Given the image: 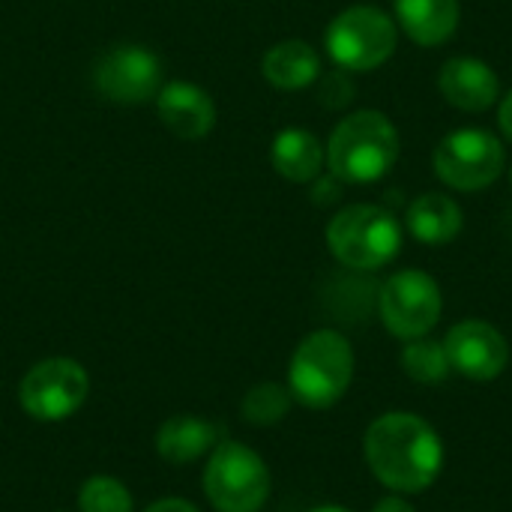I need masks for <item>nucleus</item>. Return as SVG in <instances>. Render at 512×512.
<instances>
[{
  "mask_svg": "<svg viewBox=\"0 0 512 512\" xmlns=\"http://www.w3.org/2000/svg\"><path fill=\"white\" fill-rule=\"evenodd\" d=\"M327 246L333 258L351 270H378L402 249V228L396 216L378 204H351L327 225Z\"/></svg>",
  "mask_w": 512,
  "mask_h": 512,
  "instance_id": "nucleus-4",
  "label": "nucleus"
},
{
  "mask_svg": "<svg viewBox=\"0 0 512 512\" xmlns=\"http://www.w3.org/2000/svg\"><path fill=\"white\" fill-rule=\"evenodd\" d=\"M399 27L423 48L447 42L459 27V0H393Z\"/></svg>",
  "mask_w": 512,
  "mask_h": 512,
  "instance_id": "nucleus-14",
  "label": "nucleus"
},
{
  "mask_svg": "<svg viewBox=\"0 0 512 512\" xmlns=\"http://www.w3.org/2000/svg\"><path fill=\"white\" fill-rule=\"evenodd\" d=\"M324 48L330 60L345 72L378 69L396 51V21L378 6H348L330 21Z\"/></svg>",
  "mask_w": 512,
  "mask_h": 512,
  "instance_id": "nucleus-5",
  "label": "nucleus"
},
{
  "mask_svg": "<svg viewBox=\"0 0 512 512\" xmlns=\"http://www.w3.org/2000/svg\"><path fill=\"white\" fill-rule=\"evenodd\" d=\"M270 162L279 177H285L291 183H309L324 168V147L309 129H297V126L282 129L273 138Z\"/></svg>",
  "mask_w": 512,
  "mask_h": 512,
  "instance_id": "nucleus-18",
  "label": "nucleus"
},
{
  "mask_svg": "<svg viewBox=\"0 0 512 512\" xmlns=\"http://www.w3.org/2000/svg\"><path fill=\"white\" fill-rule=\"evenodd\" d=\"M507 165L501 138L486 129L450 132L435 150V174L459 192H480L492 186Z\"/></svg>",
  "mask_w": 512,
  "mask_h": 512,
  "instance_id": "nucleus-8",
  "label": "nucleus"
},
{
  "mask_svg": "<svg viewBox=\"0 0 512 512\" xmlns=\"http://www.w3.org/2000/svg\"><path fill=\"white\" fill-rule=\"evenodd\" d=\"M291 399H294L291 390L282 387V384H273V381L258 384L243 399V417L252 426H276L288 414Z\"/></svg>",
  "mask_w": 512,
  "mask_h": 512,
  "instance_id": "nucleus-20",
  "label": "nucleus"
},
{
  "mask_svg": "<svg viewBox=\"0 0 512 512\" xmlns=\"http://www.w3.org/2000/svg\"><path fill=\"white\" fill-rule=\"evenodd\" d=\"M438 87H441V96L453 108L471 111V114L489 111L501 96V84H498L495 69L477 57H450L441 66Z\"/></svg>",
  "mask_w": 512,
  "mask_h": 512,
  "instance_id": "nucleus-13",
  "label": "nucleus"
},
{
  "mask_svg": "<svg viewBox=\"0 0 512 512\" xmlns=\"http://www.w3.org/2000/svg\"><path fill=\"white\" fill-rule=\"evenodd\" d=\"M219 435H222V429L216 423H210L204 417L180 414L159 426L156 450L171 465H189V462L201 459L204 453H213V447L222 444Z\"/></svg>",
  "mask_w": 512,
  "mask_h": 512,
  "instance_id": "nucleus-15",
  "label": "nucleus"
},
{
  "mask_svg": "<svg viewBox=\"0 0 512 512\" xmlns=\"http://www.w3.org/2000/svg\"><path fill=\"white\" fill-rule=\"evenodd\" d=\"M399 159V132L381 111L348 114L327 141V168L342 183H375Z\"/></svg>",
  "mask_w": 512,
  "mask_h": 512,
  "instance_id": "nucleus-2",
  "label": "nucleus"
},
{
  "mask_svg": "<svg viewBox=\"0 0 512 512\" xmlns=\"http://www.w3.org/2000/svg\"><path fill=\"white\" fill-rule=\"evenodd\" d=\"M93 84L108 102L141 105L162 90V63L144 45H114L96 60Z\"/></svg>",
  "mask_w": 512,
  "mask_h": 512,
  "instance_id": "nucleus-10",
  "label": "nucleus"
},
{
  "mask_svg": "<svg viewBox=\"0 0 512 512\" xmlns=\"http://www.w3.org/2000/svg\"><path fill=\"white\" fill-rule=\"evenodd\" d=\"M351 99H354V84H351V78H348L345 69L324 75V84H321V102H324V105L342 108V105H348Z\"/></svg>",
  "mask_w": 512,
  "mask_h": 512,
  "instance_id": "nucleus-22",
  "label": "nucleus"
},
{
  "mask_svg": "<svg viewBox=\"0 0 512 512\" xmlns=\"http://www.w3.org/2000/svg\"><path fill=\"white\" fill-rule=\"evenodd\" d=\"M264 78L279 90H303L321 75L318 51L303 39H285L273 45L261 60Z\"/></svg>",
  "mask_w": 512,
  "mask_h": 512,
  "instance_id": "nucleus-17",
  "label": "nucleus"
},
{
  "mask_svg": "<svg viewBox=\"0 0 512 512\" xmlns=\"http://www.w3.org/2000/svg\"><path fill=\"white\" fill-rule=\"evenodd\" d=\"M372 512H417L408 501H402V498H396V495H390V498H384V501H378V507Z\"/></svg>",
  "mask_w": 512,
  "mask_h": 512,
  "instance_id": "nucleus-25",
  "label": "nucleus"
},
{
  "mask_svg": "<svg viewBox=\"0 0 512 512\" xmlns=\"http://www.w3.org/2000/svg\"><path fill=\"white\" fill-rule=\"evenodd\" d=\"M78 512H135L129 489L114 477H90L78 492Z\"/></svg>",
  "mask_w": 512,
  "mask_h": 512,
  "instance_id": "nucleus-21",
  "label": "nucleus"
},
{
  "mask_svg": "<svg viewBox=\"0 0 512 512\" xmlns=\"http://www.w3.org/2000/svg\"><path fill=\"white\" fill-rule=\"evenodd\" d=\"M309 512H351V510H345V507H315V510H309Z\"/></svg>",
  "mask_w": 512,
  "mask_h": 512,
  "instance_id": "nucleus-26",
  "label": "nucleus"
},
{
  "mask_svg": "<svg viewBox=\"0 0 512 512\" xmlns=\"http://www.w3.org/2000/svg\"><path fill=\"white\" fill-rule=\"evenodd\" d=\"M90 393L87 369L72 357H48L24 372L18 402L36 423H60L72 417Z\"/></svg>",
  "mask_w": 512,
  "mask_h": 512,
  "instance_id": "nucleus-7",
  "label": "nucleus"
},
{
  "mask_svg": "<svg viewBox=\"0 0 512 512\" xmlns=\"http://www.w3.org/2000/svg\"><path fill=\"white\" fill-rule=\"evenodd\" d=\"M204 492L219 512H258L270 498V471L246 444L222 441L207 459Z\"/></svg>",
  "mask_w": 512,
  "mask_h": 512,
  "instance_id": "nucleus-6",
  "label": "nucleus"
},
{
  "mask_svg": "<svg viewBox=\"0 0 512 512\" xmlns=\"http://www.w3.org/2000/svg\"><path fill=\"white\" fill-rule=\"evenodd\" d=\"M366 465L390 489L405 495L426 492L444 468L438 432L417 414L390 411L378 417L363 438Z\"/></svg>",
  "mask_w": 512,
  "mask_h": 512,
  "instance_id": "nucleus-1",
  "label": "nucleus"
},
{
  "mask_svg": "<svg viewBox=\"0 0 512 512\" xmlns=\"http://www.w3.org/2000/svg\"><path fill=\"white\" fill-rule=\"evenodd\" d=\"M156 111L162 126L180 141L207 138L216 126V105L210 93L192 81H168L156 93Z\"/></svg>",
  "mask_w": 512,
  "mask_h": 512,
  "instance_id": "nucleus-12",
  "label": "nucleus"
},
{
  "mask_svg": "<svg viewBox=\"0 0 512 512\" xmlns=\"http://www.w3.org/2000/svg\"><path fill=\"white\" fill-rule=\"evenodd\" d=\"M354 378V348L336 330L309 333L288 366V390L306 408L336 405Z\"/></svg>",
  "mask_w": 512,
  "mask_h": 512,
  "instance_id": "nucleus-3",
  "label": "nucleus"
},
{
  "mask_svg": "<svg viewBox=\"0 0 512 512\" xmlns=\"http://www.w3.org/2000/svg\"><path fill=\"white\" fill-rule=\"evenodd\" d=\"M498 126H501V132L512 141V90L501 99V105H498Z\"/></svg>",
  "mask_w": 512,
  "mask_h": 512,
  "instance_id": "nucleus-24",
  "label": "nucleus"
},
{
  "mask_svg": "<svg viewBox=\"0 0 512 512\" xmlns=\"http://www.w3.org/2000/svg\"><path fill=\"white\" fill-rule=\"evenodd\" d=\"M450 366L471 381H495L510 363V345L489 321H462L444 339Z\"/></svg>",
  "mask_w": 512,
  "mask_h": 512,
  "instance_id": "nucleus-11",
  "label": "nucleus"
},
{
  "mask_svg": "<svg viewBox=\"0 0 512 512\" xmlns=\"http://www.w3.org/2000/svg\"><path fill=\"white\" fill-rule=\"evenodd\" d=\"M144 512H198V507L183 498H162V501L150 504Z\"/></svg>",
  "mask_w": 512,
  "mask_h": 512,
  "instance_id": "nucleus-23",
  "label": "nucleus"
},
{
  "mask_svg": "<svg viewBox=\"0 0 512 512\" xmlns=\"http://www.w3.org/2000/svg\"><path fill=\"white\" fill-rule=\"evenodd\" d=\"M378 309H381L384 327L393 336L411 342V339H423L435 330V324L441 321L444 297H441L438 282L429 273L402 270L384 282Z\"/></svg>",
  "mask_w": 512,
  "mask_h": 512,
  "instance_id": "nucleus-9",
  "label": "nucleus"
},
{
  "mask_svg": "<svg viewBox=\"0 0 512 512\" xmlns=\"http://www.w3.org/2000/svg\"><path fill=\"white\" fill-rule=\"evenodd\" d=\"M462 207L444 192H426L408 207V231L426 246H447L462 234Z\"/></svg>",
  "mask_w": 512,
  "mask_h": 512,
  "instance_id": "nucleus-16",
  "label": "nucleus"
},
{
  "mask_svg": "<svg viewBox=\"0 0 512 512\" xmlns=\"http://www.w3.org/2000/svg\"><path fill=\"white\" fill-rule=\"evenodd\" d=\"M402 369L417 384H441L450 375V357L444 342L435 339H411L402 351Z\"/></svg>",
  "mask_w": 512,
  "mask_h": 512,
  "instance_id": "nucleus-19",
  "label": "nucleus"
}]
</instances>
